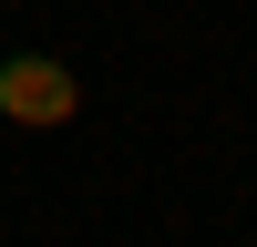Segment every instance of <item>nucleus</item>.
Segmentation results:
<instances>
[{"instance_id":"1","label":"nucleus","mask_w":257,"mask_h":247,"mask_svg":"<svg viewBox=\"0 0 257 247\" xmlns=\"http://www.w3.org/2000/svg\"><path fill=\"white\" fill-rule=\"evenodd\" d=\"M0 113L11 124H72L82 113V82H72V62H52V52H11L0 62Z\"/></svg>"}]
</instances>
